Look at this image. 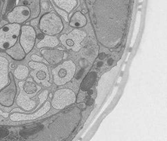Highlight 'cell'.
Wrapping results in <instances>:
<instances>
[{
  "label": "cell",
  "instance_id": "6da1fadb",
  "mask_svg": "<svg viewBox=\"0 0 167 141\" xmlns=\"http://www.w3.org/2000/svg\"><path fill=\"white\" fill-rule=\"evenodd\" d=\"M77 66L72 60H68L59 64L52 71L53 81L58 86L70 82L76 73Z\"/></svg>",
  "mask_w": 167,
  "mask_h": 141
},
{
  "label": "cell",
  "instance_id": "7a4b0ae2",
  "mask_svg": "<svg viewBox=\"0 0 167 141\" xmlns=\"http://www.w3.org/2000/svg\"><path fill=\"white\" fill-rule=\"evenodd\" d=\"M39 28L43 33L55 36L64 29V24L60 16L54 12H48L41 18Z\"/></svg>",
  "mask_w": 167,
  "mask_h": 141
},
{
  "label": "cell",
  "instance_id": "3957f363",
  "mask_svg": "<svg viewBox=\"0 0 167 141\" xmlns=\"http://www.w3.org/2000/svg\"><path fill=\"white\" fill-rule=\"evenodd\" d=\"M20 24H6L0 28V48L7 50L17 42L20 33Z\"/></svg>",
  "mask_w": 167,
  "mask_h": 141
},
{
  "label": "cell",
  "instance_id": "277c9868",
  "mask_svg": "<svg viewBox=\"0 0 167 141\" xmlns=\"http://www.w3.org/2000/svg\"><path fill=\"white\" fill-rule=\"evenodd\" d=\"M77 102V96L71 89L61 88L55 92L51 101V106L56 110H62Z\"/></svg>",
  "mask_w": 167,
  "mask_h": 141
},
{
  "label": "cell",
  "instance_id": "5b68a950",
  "mask_svg": "<svg viewBox=\"0 0 167 141\" xmlns=\"http://www.w3.org/2000/svg\"><path fill=\"white\" fill-rule=\"evenodd\" d=\"M87 37V33L79 28H75L68 34H62L60 42L68 50L77 52L82 48L81 43Z\"/></svg>",
  "mask_w": 167,
  "mask_h": 141
},
{
  "label": "cell",
  "instance_id": "8992f818",
  "mask_svg": "<svg viewBox=\"0 0 167 141\" xmlns=\"http://www.w3.org/2000/svg\"><path fill=\"white\" fill-rule=\"evenodd\" d=\"M28 65L32 69L29 74L37 83H41L45 87L50 86L51 83L49 82L50 79V72L47 65L43 63L35 62L32 60L28 62Z\"/></svg>",
  "mask_w": 167,
  "mask_h": 141
},
{
  "label": "cell",
  "instance_id": "52a82bcc",
  "mask_svg": "<svg viewBox=\"0 0 167 141\" xmlns=\"http://www.w3.org/2000/svg\"><path fill=\"white\" fill-rule=\"evenodd\" d=\"M51 103L50 101H47L45 103L42 107L39 109L35 110L32 112L28 113H19V112H14L9 115L10 119L13 122H24V121H31V120L37 119L42 116L48 113L51 109Z\"/></svg>",
  "mask_w": 167,
  "mask_h": 141
},
{
  "label": "cell",
  "instance_id": "ba28073f",
  "mask_svg": "<svg viewBox=\"0 0 167 141\" xmlns=\"http://www.w3.org/2000/svg\"><path fill=\"white\" fill-rule=\"evenodd\" d=\"M37 38V33L32 26L24 25L21 26L19 42L26 54L34 48Z\"/></svg>",
  "mask_w": 167,
  "mask_h": 141
},
{
  "label": "cell",
  "instance_id": "9c48e42d",
  "mask_svg": "<svg viewBox=\"0 0 167 141\" xmlns=\"http://www.w3.org/2000/svg\"><path fill=\"white\" fill-rule=\"evenodd\" d=\"M9 76L10 83L0 91V105L6 107H10L14 105L17 92L14 75L9 73Z\"/></svg>",
  "mask_w": 167,
  "mask_h": 141
},
{
  "label": "cell",
  "instance_id": "30bf717a",
  "mask_svg": "<svg viewBox=\"0 0 167 141\" xmlns=\"http://www.w3.org/2000/svg\"><path fill=\"white\" fill-rule=\"evenodd\" d=\"M22 83L23 81H20L18 83V86L20 88V92L16 98V104L20 108L26 111H31L35 109L37 106V102L34 98L37 94H28L22 89Z\"/></svg>",
  "mask_w": 167,
  "mask_h": 141
},
{
  "label": "cell",
  "instance_id": "8fae6325",
  "mask_svg": "<svg viewBox=\"0 0 167 141\" xmlns=\"http://www.w3.org/2000/svg\"><path fill=\"white\" fill-rule=\"evenodd\" d=\"M30 17V10L25 6H17L9 12L7 18L10 23L22 24Z\"/></svg>",
  "mask_w": 167,
  "mask_h": 141
},
{
  "label": "cell",
  "instance_id": "7c38bea8",
  "mask_svg": "<svg viewBox=\"0 0 167 141\" xmlns=\"http://www.w3.org/2000/svg\"><path fill=\"white\" fill-rule=\"evenodd\" d=\"M46 61L50 65H58L64 58V53L58 49H42L40 51Z\"/></svg>",
  "mask_w": 167,
  "mask_h": 141
},
{
  "label": "cell",
  "instance_id": "4fadbf2b",
  "mask_svg": "<svg viewBox=\"0 0 167 141\" xmlns=\"http://www.w3.org/2000/svg\"><path fill=\"white\" fill-rule=\"evenodd\" d=\"M9 62L5 57L0 56V91L10 83Z\"/></svg>",
  "mask_w": 167,
  "mask_h": 141
},
{
  "label": "cell",
  "instance_id": "5bb4252c",
  "mask_svg": "<svg viewBox=\"0 0 167 141\" xmlns=\"http://www.w3.org/2000/svg\"><path fill=\"white\" fill-rule=\"evenodd\" d=\"M18 6H25L30 10V18H37L40 13L39 0H17Z\"/></svg>",
  "mask_w": 167,
  "mask_h": 141
},
{
  "label": "cell",
  "instance_id": "9a60e30c",
  "mask_svg": "<svg viewBox=\"0 0 167 141\" xmlns=\"http://www.w3.org/2000/svg\"><path fill=\"white\" fill-rule=\"evenodd\" d=\"M6 52L8 56H10L12 58H13L15 60H23L26 55L19 42H16L11 48L6 50Z\"/></svg>",
  "mask_w": 167,
  "mask_h": 141
},
{
  "label": "cell",
  "instance_id": "2e32d148",
  "mask_svg": "<svg viewBox=\"0 0 167 141\" xmlns=\"http://www.w3.org/2000/svg\"><path fill=\"white\" fill-rule=\"evenodd\" d=\"M87 20L82 12L77 11L73 14L69 21V25L76 28H82L87 24Z\"/></svg>",
  "mask_w": 167,
  "mask_h": 141
},
{
  "label": "cell",
  "instance_id": "e0dca14e",
  "mask_svg": "<svg viewBox=\"0 0 167 141\" xmlns=\"http://www.w3.org/2000/svg\"><path fill=\"white\" fill-rule=\"evenodd\" d=\"M60 43V41L56 36L53 35H45L43 38L37 44V48H55L58 46Z\"/></svg>",
  "mask_w": 167,
  "mask_h": 141
},
{
  "label": "cell",
  "instance_id": "ac0fdd59",
  "mask_svg": "<svg viewBox=\"0 0 167 141\" xmlns=\"http://www.w3.org/2000/svg\"><path fill=\"white\" fill-rule=\"evenodd\" d=\"M22 89L28 94H37L41 87L37 84L33 79L28 78L22 83Z\"/></svg>",
  "mask_w": 167,
  "mask_h": 141
},
{
  "label": "cell",
  "instance_id": "d6986e66",
  "mask_svg": "<svg viewBox=\"0 0 167 141\" xmlns=\"http://www.w3.org/2000/svg\"><path fill=\"white\" fill-rule=\"evenodd\" d=\"M97 79V73L92 71L88 73L82 81L81 84V90L83 92H87L93 87Z\"/></svg>",
  "mask_w": 167,
  "mask_h": 141
},
{
  "label": "cell",
  "instance_id": "ffe728a7",
  "mask_svg": "<svg viewBox=\"0 0 167 141\" xmlns=\"http://www.w3.org/2000/svg\"><path fill=\"white\" fill-rule=\"evenodd\" d=\"M56 5L61 10L69 13L77 5V0H54Z\"/></svg>",
  "mask_w": 167,
  "mask_h": 141
},
{
  "label": "cell",
  "instance_id": "44dd1931",
  "mask_svg": "<svg viewBox=\"0 0 167 141\" xmlns=\"http://www.w3.org/2000/svg\"><path fill=\"white\" fill-rule=\"evenodd\" d=\"M29 75V70L25 65H19L14 71V77L19 80H24L26 79Z\"/></svg>",
  "mask_w": 167,
  "mask_h": 141
},
{
  "label": "cell",
  "instance_id": "7402d4cb",
  "mask_svg": "<svg viewBox=\"0 0 167 141\" xmlns=\"http://www.w3.org/2000/svg\"><path fill=\"white\" fill-rule=\"evenodd\" d=\"M56 10H57V12H58V13H59L60 14L61 16H62L63 18H64L65 21H66V22H68V14H67V12H65L63 10H60V9H58V8H56Z\"/></svg>",
  "mask_w": 167,
  "mask_h": 141
},
{
  "label": "cell",
  "instance_id": "603a6c76",
  "mask_svg": "<svg viewBox=\"0 0 167 141\" xmlns=\"http://www.w3.org/2000/svg\"><path fill=\"white\" fill-rule=\"evenodd\" d=\"M9 134L10 132L8 129H6L4 128H0V138H3L7 137Z\"/></svg>",
  "mask_w": 167,
  "mask_h": 141
},
{
  "label": "cell",
  "instance_id": "cb8c5ba5",
  "mask_svg": "<svg viewBox=\"0 0 167 141\" xmlns=\"http://www.w3.org/2000/svg\"><path fill=\"white\" fill-rule=\"evenodd\" d=\"M30 58L32 61H35V62H39V63H42V62H46V60L44 58H42L41 57L38 56L37 54H32L30 56Z\"/></svg>",
  "mask_w": 167,
  "mask_h": 141
},
{
  "label": "cell",
  "instance_id": "d4e9b609",
  "mask_svg": "<svg viewBox=\"0 0 167 141\" xmlns=\"http://www.w3.org/2000/svg\"><path fill=\"white\" fill-rule=\"evenodd\" d=\"M93 102H94V100H93V99H92V98H91L90 96H89V97H87V101L86 102V105H87V106L92 105Z\"/></svg>",
  "mask_w": 167,
  "mask_h": 141
},
{
  "label": "cell",
  "instance_id": "484cf974",
  "mask_svg": "<svg viewBox=\"0 0 167 141\" xmlns=\"http://www.w3.org/2000/svg\"><path fill=\"white\" fill-rule=\"evenodd\" d=\"M106 58V54L104 52H101L99 53V56H98V58L99 60H104V59Z\"/></svg>",
  "mask_w": 167,
  "mask_h": 141
},
{
  "label": "cell",
  "instance_id": "4316f807",
  "mask_svg": "<svg viewBox=\"0 0 167 141\" xmlns=\"http://www.w3.org/2000/svg\"><path fill=\"white\" fill-rule=\"evenodd\" d=\"M77 107H78L79 109H85L86 108V103H80L77 105Z\"/></svg>",
  "mask_w": 167,
  "mask_h": 141
},
{
  "label": "cell",
  "instance_id": "83f0119b",
  "mask_svg": "<svg viewBox=\"0 0 167 141\" xmlns=\"http://www.w3.org/2000/svg\"><path fill=\"white\" fill-rule=\"evenodd\" d=\"M0 115H1L2 117H4V118H8V116H9V113H5V112L1 111V110H0Z\"/></svg>",
  "mask_w": 167,
  "mask_h": 141
},
{
  "label": "cell",
  "instance_id": "f1b7e54d",
  "mask_svg": "<svg viewBox=\"0 0 167 141\" xmlns=\"http://www.w3.org/2000/svg\"><path fill=\"white\" fill-rule=\"evenodd\" d=\"M113 62H114V60L112 58H109L108 60L107 63H108V65L109 66H111V65L113 64Z\"/></svg>",
  "mask_w": 167,
  "mask_h": 141
},
{
  "label": "cell",
  "instance_id": "f546056e",
  "mask_svg": "<svg viewBox=\"0 0 167 141\" xmlns=\"http://www.w3.org/2000/svg\"><path fill=\"white\" fill-rule=\"evenodd\" d=\"M43 37H44V35L42 33H39V34H38L37 35V38L39 40H42V39L43 38Z\"/></svg>",
  "mask_w": 167,
  "mask_h": 141
},
{
  "label": "cell",
  "instance_id": "4dcf8cb0",
  "mask_svg": "<svg viewBox=\"0 0 167 141\" xmlns=\"http://www.w3.org/2000/svg\"><path fill=\"white\" fill-rule=\"evenodd\" d=\"M87 94H88L89 96H91L93 94V90H91V88L88 90H87Z\"/></svg>",
  "mask_w": 167,
  "mask_h": 141
},
{
  "label": "cell",
  "instance_id": "1f68e13d",
  "mask_svg": "<svg viewBox=\"0 0 167 141\" xmlns=\"http://www.w3.org/2000/svg\"><path fill=\"white\" fill-rule=\"evenodd\" d=\"M103 64H104V63H103L102 61H99V63H97V67H100L102 66Z\"/></svg>",
  "mask_w": 167,
  "mask_h": 141
},
{
  "label": "cell",
  "instance_id": "d6a6232c",
  "mask_svg": "<svg viewBox=\"0 0 167 141\" xmlns=\"http://www.w3.org/2000/svg\"><path fill=\"white\" fill-rule=\"evenodd\" d=\"M14 67H15V65H14V63H12V64H10V68L14 69Z\"/></svg>",
  "mask_w": 167,
  "mask_h": 141
},
{
  "label": "cell",
  "instance_id": "836d02e7",
  "mask_svg": "<svg viewBox=\"0 0 167 141\" xmlns=\"http://www.w3.org/2000/svg\"><path fill=\"white\" fill-rule=\"evenodd\" d=\"M87 12V10H84V9H83V10H82V14H86Z\"/></svg>",
  "mask_w": 167,
  "mask_h": 141
},
{
  "label": "cell",
  "instance_id": "e575fe53",
  "mask_svg": "<svg viewBox=\"0 0 167 141\" xmlns=\"http://www.w3.org/2000/svg\"><path fill=\"white\" fill-rule=\"evenodd\" d=\"M52 97H53L52 94H50V98H52Z\"/></svg>",
  "mask_w": 167,
  "mask_h": 141
},
{
  "label": "cell",
  "instance_id": "d590c367",
  "mask_svg": "<svg viewBox=\"0 0 167 141\" xmlns=\"http://www.w3.org/2000/svg\"><path fill=\"white\" fill-rule=\"evenodd\" d=\"M5 1H6H6H8V0H5Z\"/></svg>",
  "mask_w": 167,
  "mask_h": 141
}]
</instances>
